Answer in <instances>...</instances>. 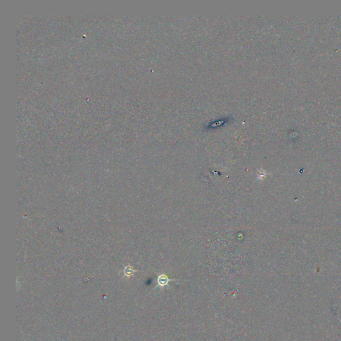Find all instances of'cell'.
Here are the masks:
<instances>
[{"label":"cell","mask_w":341,"mask_h":341,"mask_svg":"<svg viewBox=\"0 0 341 341\" xmlns=\"http://www.w3.org/2000/svg\"><path fill=\"white\" fill-rule=\"evenodd\" d=\"M173 280H177L170 279H169L168 277L165 275V274H161L157 277V285L159 286H161V287L165 286L168 285L169 281H173Z\"/></svg>","instance_id":"obj_1"},{"label":"cell","mask_w":341,"mask_h":341,"mask_svg":"<svg viewBox=\"0 0 341 341\" xmlns=\"http://www.w3.org/2000/svg\"><path fill=\"white\" fill-rule=\"evenodd\" d=\"M135 272V270L133 269V268L131 266H127L125 267L124 269V274L125 276L127 277H131V275L133 274V273Z\"/></svg>","instance_id":"obj_2"}]
</instances>
